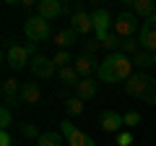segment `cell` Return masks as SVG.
Wrapping results in <instances>:
<instances>
[{
  "mask_svg": "<svg viewBox=\"0 0 156 146\" xmlns=\"http://www.w3.org/2000/svg\"><path fill=\"white\" fill-rule=\"evenodd\" d=\"M130 76H133V57L122 55V52H109L99 63V78L107 81V84L128 81Z\"/></svg>",
  "mask_w": 156,
  "mask_h": 146,
  "instance_id": "1",
  "label": "cell"
},
{
  "mask_svg": "<svg viewBox=\"0 0 156 146\" xmlns=\"http://www.w3.org/2000/svg\"><path fill=\"white\" fill-rule=\"evenodd\" d=\"M112 31L120 39H135V34H138V16L133 11H122L115 18V24H112Z\"/></svg>",
  "mask_w": 156,
  "mask_h": 146,
  "instance_id": "2",
  "label": "cell"
},
{
  "mask_svg": "<svg viewBox=\"0 0 156 146\" xmlns=\"http://www.w3.org/2000/svg\"><path fill=\"white\" fill-rule=\"evenodd\" d=\"M23 31H26V37L31 42H44L47 37H50V21H44L42 16H31L26 24H23Z\"/></svg>",
  "mask_w": 156,
  "mask_h": 146,
  "instance_id": "3",
  "label": "cell"
},
{
  "mask_svg": "<svg viewBox=\"0 0 156 146\" xmlns=\"http://www.w3.org/2000/svg\"><path fill=\"white\" fill-rule=\"evenodd\" d=\"M151 81H154V78H151L146 71H138V73H133V76L125 81V91H128L130 97H143L146 89L151 86Z\"/></svg>",
  "mask_w": 156,
  "mask_h": 146,
  "instance_id": "4",
  "label": "cell"
},
{
  "mask_svg": "<svg viewBox=\"0 0 156 146\" xmlns=\"http://www.w3.org/2000/svg\"><path fill=\"white\" fill-rule=\"evenodd\" d=\"M60 133L68 138V144H70V146H96L94 141H91L86 133H81L70 120H62V123H60Z\"/></svg>",
  "mask_w": 156,
  "mask_h": 146,
  "instance_id": "5",
  "label": "cell"
},
{
  "mask_svg": "<svg viewBox=\"0 0 156 146\" xmlns=\"http://www.w3.org/2000/svg\"><path fill=\"white\" fill-rule=\"evenodd\" d=\"M140 47L148 52H156V16L140 24Z\"/></svg>",
  "mask_w": 156,
  "mask_h": 146,
  "instance_id": "6",
  "label": "cell"
},
{
  "mask_svg": "<svg viewBox=\"0 0 156 146\" xmlns=\"http://www.w3.org/2000/svg\"><path fill=\"white\" fill-rule=\"evenodd\" d=\"M5 60H8V65H11L13 71H23L26 63H29V50L23 45H11L5 50Z\"/></svg>",
  "mask_w": 156,
  "mask_h": 146,
  "instance_id": "7",
  "label": "cell"
},
{
  "mask_svg": "<svg viewBox=\"0 0 156 146\" xmlns=\"http://www.w3.org/2000/svg\"><path fill=\"white\" fill-rule=\"evenodd\" d=\"M31 73H34V78H50V76H55V63L50 60V57H44V55H37L31 60Z\"/></svg>",
  "mask_w": 156,
  "mask_h": 146,
  "instance_id": "8",
  "label": "cell"
},
{
  "mask_svg": "<svg viewBox=\"0 0 156 146\" xmlns=\"http://www.w3.org/2000/svg\"><path fill=\"white\" fill-rule=\"evenodd\" d=\"M99 125H101V130H107V133H120V128L125 125V118L120 112H115V110H104L101 112V118H99Z\"/></svg>",
  "mask_w": 156,
  "mask_h": 146,
  "instance_id": "9",
  "label": "cell"
},
{
  "mask_svg": "<svg viewBox=\"0 0 156 146\" xmlns=\"http://www.w3.org/2000/svg\"><path fill=\"white\" fill-rule=\"evenodd\" d=\"M73 68L78 71V76H83V78H91V73L99 71V63H96L91 55H78L76 60H73Z\"/></svg>",
  "mask_w": 156,
  "mask_h": 146,
  "instance_id": "10",
  "label": "cell"
},
{
  "mask_svg": "<svg viewBox=\"0 0 156 146\" xmlns=\"http://www.w3.org/2000/svg\"><path fill=\"white\" fill-rule=\"evenodd\" d=\"M70 29L76 34H89V31H94V18L83 11H76L73 18H70Z\"/></svg>",
  "mask_w": 156,
  "mask_h": 146,
  "instance_id": "11",
  "label": "cell"
},
{
  "mask_svg": "<svg viewBox=\"0 0 156 146\" xmlns=\"http://www.w3.org/2000/svg\"><path fill=\"white\" fill-rule=\"evenodd\" d=\"M21 89H23V86L18 84L16 78H8V81H3V99H5V107L18 104V99H21Z\"/></svg>",
  "mask_w": 156,
  "mask_h": 146,
  "instance_id": "12",
  "label": "cell"
},
{
  "mask_svg": "<svg viewBox=\"0 0 156 146\" xmlns=\"http://www.w3.org/2000/svg\"><path fill=\"white\" fill-rule=\"evenodd\" d=\"M37 16H42L44 21H52V18L62 16V5L57 3V0H39V5H37Z\"/></svg>",
  "mask_w": 156,
  "mask_h": 146,
  "instance_id": "13",
  "label": "cell"
},
{
  "mask_svg": "<svg viewBox=\"0 0 156 146\" xmlns=\"http://www.w3.org/2000/svg\"><path fill=\"white\" fill-rule=\"evenodd\" d=\"M91 18H94L96 37H99V34H107V31H109V24H115V21H112V16H109V11H104V8L94 11V13H91Z\"/></svg>",
  "mask_w": 156,
  "mask_h": 146,
  "instance_id": "14",
  "label": "cell"
},
{
  "mask_svg": "<svg viewBox=\"0 0 156 146\" xmlns=\"http://www.w3.org/2000/svg\"><path fill=\"white\" fill-rule=\"evenodd\" d=\"M76 94H78V99H94V97L99 94V81L81 78V84L76 86Z\"/></svg>",
  "mask_w": 156,
  "mask_h": 146,
  "instance_id": "15",
  "label": "cell"
},
{
  "mask_svg": "<svg viewBox=\"0 0 156 146\" xmlns=\"http://www.w3.org/2000/svg\"><path fill=\"white\" fill-rule=\"evenodd\" d=\"M57 78L62 81L65 86H73L76 89L78 84H81V76H78V71L73 65H65V68H57Z\"/></svg>",
  "mask_w": 156,
  "mask_h": 146,
  "instance_id": "16",
  "label": "cell"
},
{
  "mask_svg": "<svg viewBox=\"0 0 156 146\" xmlns=\"http://www.w3.org/2000/svg\"><path fill=\"white\" fill-rule=\"evenodd\" d=\"M130 8H133L135 16H143V18L156 16V5L151 3V0H130Z\"/></svg>",
  "mask_w": 156,
  "mask_h": 146,
  "instance_id": "17",
  "label": "cell"
},
{
  "mask_svg": "<svg viewBox=\"0 0 156 146\" xmlns=\"http://www.w3.org/2000/svg\"><path fill=\"white\" fill-rule=\"evenodd\" d=\"M55 45L57 47H73V45H78V34L73 29H60L55 34Z\"/></svg>",
  "mask_w": 156,
  "mask_h": 146,
  "instance_id": "18",
  "label": "cell"
},
{
  "mask_svg": "<svg viewBox=\"0 0 156 146\" xmlns=\"http://www.w3.org/2000/svg\"><path fill=\"white\" fill-rule=\"evenodd\" d=\"M39 97H42V91H39L37 84H23V89H21V102L23 104H37Z\"/></svg>",
  "mask_w": 156,
  "mask_h": 146,
  "instance_id": "19",
  "label": "cell"
},
{
  "mask_svg": "<svg viewBox=\"0 0 156 146\" xmlns=\"http://www.w3.org/2000/svg\"><path fill=\"white\" fill-rule=\"evenodd\" d=\"M96 42H99L101 47H107V50H112V52H117L120 50V37H117L115 31H107V34H99V37H96Z\"/></svg>",
  "mask_w": 156,
  "mask_h": 146,
  "instance_id": "20",
  "label": "cell"
},
{
  "mask_svg": "<svg viewBox=\"0 0 156 146\" xmlns=\"http://www.w3.org/2000/svg\"><path fill=\"white\" fill-rule=\"evenodd\" d=\"M133 65H138L140 71L151 68V65H154V52H148V50H143V47H140V50L133 55Z\"/></svg>",
  "mask_w": 156,
  "mask_h": 146,
  "instance_id": "21",
  "label": "cell"
},
{
  "mask_svg": "<svg viewBox=\"0 0 156 146\" xmlns=\"http://www.w3.org/2000/svg\"><path fill=\"white\" fill-rule=\"evenodd\" d=\"M37 146H62V133L50 130V133H42L37 141Z\"/></svg>",
  "mask_w": 156,
  "mask_h": 146,
  "instance_id": "22",
  "label": "cell"
},
{
  "mask_svg": "<svg viewBox=\"0 0 156 146\" xmlns=\"http://www.w3.org/2000/svg\"><path fill=\"white\" fill-rule=\"evenodd\" d=\"M138 50H140V47H138V42H135V39H122L117 52H122V55H135Z\"/></svg>",
  "mask_w": 156,
  "mask_h": 146,
  "instance_id": "23",
  "label": "cell"
},
{
  "mask_svg": "<svg viewBox=\"0 0 156 146\" xmlns=\"http://www.w3.org/2000/svg\"><path fill=\"white\" fill-rule=\"evenodd\" d=\"M65 110H68V115H81V112H83V99H78V97L68 99Z\"/></svg>",
  "mask_w": 156,
  "mask_h": 146,
  "instance_id": "24",
  "label": "cell"
},
{
  "mask_svg": "<svg viewBox=\"0 0 156 146\" xmlns=\"http://www.w3.org/2000/svg\"><path fill=\"white\" fill-rule=\"evenodd\" d=\"M70 60H73V57H70V52H65V50H60L55 57H52V63H55L57 68H65V65H70Z\"/></svg>",
  "mask_w": 156,
  "mask_h": 146,
  "instance_id": "25",
  "label": "cell"
},
{
  "mask_svg": "<svg viewBox=\"0 0 156 146\" xmlns=\"http://www.w3.org/2000/svg\"><path fill=\"white\" fill-rule=\"evenodd\" d=\"M13 123V115H11V107H5L3 104V110H0V128L3 130H8V125Z\"/></svg>",
  "mask_w": 156,
  "mask_h": 146,
  "instance_id": "26",
  "label": "cell"
},
{
  "mask_svg": "<svg viewBox=\"0 0 156 146\" xmlns=\"http://www.w3.org/2000/svg\"><path fill=\"white\" fill-rule=\"evenodd\" d=\"M21 133L26 136V138H37V141H39V136H42V133H39V128H37V125H31V123H23L21 125Z\"/></svg>",
  "mask_w": 156,
  "mask_h": 146,
  "instance_id": "27",
  "label": "cell"
},
{
  "mask_svg": "<svg viewBox=\"0 0 156 146\" xmlns=\"http://www.w3.org/2000/svg\"><path fill=\"white\" fill-rule=\"evenodd\" d=\"M140 99H143V102H148V104H156V78L151 81V86L146 89V94L140 97Z\"/></svg>",
  "mask_w": 156,
  "mask_h": 146,
  "instance_id": "28",
  "label": "cell"
},
{
  "mask_svg": "<svg viewBox=\"0 0 156 146\" xmlns=\"http://www.w3.org/2000/svg\"><path fill=\"white\" fill-rule=\"evenodd\" d=\"M122 118H125V125H130V128H135V125L140 123V112H135V110H130V112H125Z\"/></svg>",
  "mask_w": 156,
  "mask_h": 146,
  "instance_id": "29",
  "label": "cell"
},
{
  "mask_svg": "<svg viewBox=\"0 0 156 146\" xmlns=\"http://www.w3.org/2000/svg\"><path fill=\"white\" fill-rule=\"evenodd\" d=\"M130 144H133V133L120 130V133H117V146H130Z\"/></svg>",
  "mask_w": 156,
  "mask_h": 146,
  "instance_id": "30",
  "label": "cell"
},
{
  "mask_svg": "<svg viewBox=\"0 0 156 146\" xmlns=\"http://www.w3.org/2000/svg\"><path fill=\"white\" fill-rule=\"evenodd\" d=\"M0 146H11V133H8V130L0 133Z\"/></svg>",
  "mask_w": 156,
  "mask_h": 146,
  "instance_id": "31",
  "label": "cell"
},
{
  "mask_svg": "<svg viewBox=\"0 0 156 146\" xmlns=\"http://www.w3.org/2000/svg\"><path fill=\"white\" fill-rule=\"evenodd\" d=\"M26 50H29V55H34V57H37V42H29V45H26Z\"/></svg>",
  "mask_w": 156,
  "mask_h": 146,
  "instance_id": "32",
  "label": "cell"
},
{
  "mask_svg": "<svg viewBox=\"0 0 156 146\" xmlns=\"http://www.w3.org/2000/svg\"><path fill=\"white\" fill-rule=\"evenodd\" d=\"M154 65H156V52H154Z\"/></svg>",
  "mask_w": 156,
  "mask_h": 146,
  "instance_id": "33",
  "label": "cell"
}]
</instances>
